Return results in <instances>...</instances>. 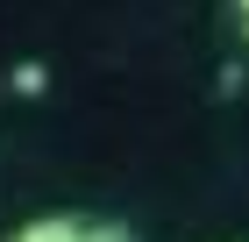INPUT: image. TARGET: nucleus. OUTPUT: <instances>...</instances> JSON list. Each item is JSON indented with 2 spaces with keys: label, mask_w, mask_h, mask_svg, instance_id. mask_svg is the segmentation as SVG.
I'll use <instances>...</instances> for the list:
<instances>
[{
  "label": "nucleus",
  "mask_w": 249,
  "mask_h": 242,
  "mask_svg": "<svg viewBox=\"0 0 249 242\" xmlns=\"http://www.w3.org/2000/svg\"><path fill=\"white\" fill-rule=\"evenodd\" d=\"M7 242H135V228L93 221V214H36V221L7 228Z\"/></svg>",
  "instance_id": "nucleus-1"
},
{
  "label": "nucleus",
  "mask_w": 249,
  "mask_h": 242,
  "mask_svg": "<svg viewBox=\"0 0 249 242\" xmlns=\"http://www.w3.org/2000/svg\"><path fill=\"white\" fill-rule=\"evenodd\" d=\"M235 15H242V43H249V0H235Z\"/></svg>",
  "instance_id": "nucleus-2"
}]
</instances>
